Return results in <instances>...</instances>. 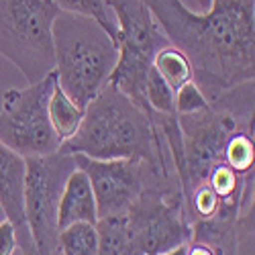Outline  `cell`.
Masks as SVG:
<instances>
[{
    "instance_id": "cell-1",
    "label": "cell",
    "mask_w": 255,
    "mask_h": 255,
    "mask_svg": "<svg viewBox=\"0 0 255 255\" xmlns=\"http://www.w3.org/2000/svg\"><path fill=\"white\" fill-rule=\"evenodd\" d=\"M169 45L192 63L194 84L206 100L255 78V0H212L192 12L182 0H143Z\"/></svg>"
},
{
    "instance_id": "cell-2",
    "label": "cell",
    "mask_w": 255,
    "mask_h": 255,
    "mask_svg": "<svg viewBox=\"0 0 255 255\" xmlns=\"http://www.w3.org/2000/svg\"><path fill=\"white\" fill-rule=\"evenodd\" d=\"M57 151L94 159H141L163 172H176L155 121L111 84L88 102L78 131L61 141Z\"/></svg>"
},
{
    "instance_id": "cell-3",
    "label": "cell",
    "mask_w": 255,
    "mask_h": 255,
    "mask_svg": "<svg viewBox=\"0 0 255 255\" xmlns=\"http://www.w3.org/2000/svg\"><path fill=\"white\" fill-rule=\"evenodd\" d=\"M57 86L86 109L109 84L119 59L115 39L94 18L59 10L53 20Z\"/></svg>"
},
{
    "instance_id": "cell-4",
    "label": "cell",
    "mask_w": 255,
    "mask_h": 255,
    "mask_svg": "<svg viewBox=\"0 0 255 255\" xmlns=\"http://www.w3.org/2000/svg\"><path fill=\"white\" fill-rule=\"evenodd\" d=\"M106 6L113 8L119 25V59L109 84L153 117L145 96V84L155 53L169 45V41L143 0H106Z\"/></svg>"
},
{
    "instance_id": "cell-5",
    "label": "cell",
    "mask_w": 255,
    "mask_h": 255,
    "mask_svg": "<svg viewBox=\"0 0 255 255\" xmlns=\"http://www.w3.org/2000/svg\"><path fill=\"white\" fill-rule=\"evenodd\" d=\"M53 0H0V55L12 61L29 84L55 72Z\"/></svg>"
},
{
    "instance_id": "cell-6",
    "label": "cell",
    "mask_w": 255,
    "mask_h": 255,
    "mask_svg": "<svg viewBox=\"0 0 255 255\" xmlns=\"http://www.w3.org/2000/svg\"><path fill=\"white\" fill-rule=\"evenodd\" d=\"M57 84L55 72L25 90L4 92L0 111V141L18 155L39 157L55 153L61 145L49 121V98Z\"/></svg>"
},
{
    "instance_id": "cell-7",
    "label": "cell",
    "mask_w": 255,
    "mask_h": 255,
    "mask_svg": "<svg viewBox=\"0 0 255 255\" xmlns=\"http://www.w3.org/2000/svg\"><path fill=\"white\" fill-rule=\"evenodd\" d=\"M74 169V155L61 151L39 157H27L25 219L33 243L41 255H59L57 208L66 180Z\"/></svg>"
},
{
    "instance_id": "cell-8",
    "label": "cell",
    "mask_w": 255,
    "mask_h": 255,
    "mask_svg": "<svg viewBox=\"0 0 255 255\" xmlns=\"http://www.w3.org/2000/svg\"><path fill=\"white\" fill-rule=\"evenodd\" d=\"M74 161L90 180L98 219L125 215L145 186L161 178H178L176 172H163L141 159H94L74 153Z\"/></svg>"
},
{
    "instance_id": "cell-9",
    "label": "cell",
    "mask_w": 255,
    "mask_h": 255,
    "mask_svg": "<svg viewBox=\"0 0 255 255\" xmlns=\"http://www.w3.org/2000/svg\"><path fill=\"white\" fill-rule=\"evenodd\" d=\"M25 178L27 159L0 141V204L14 227L20 249L35 245L25 219Z\"/></svg>"
},
{
    "instance_id": "cell-10",
    "label": "cell",
    "mask_w": 255,
    "mask_h": 255,
    "mask_svg": "<svg viewBox=\"0 0 255 255\" xmlns=\"http://www.w3.org/2000/svg\"><path fill=\"white\" fill-rule=\"evenodd\" d=\"M96 221H98V212H96V200H94L90 180L82 169L76 167L68 176L59 198V208H57L59 231L74 223L96 225Z\"/></svg>"
},
{
    "instance_id": "cell-11",
    "label": "cell",
    "mask_w": 255,
    "mask_h": 255,
    "mask_svg": "<svg viewBox=\"0 0 255 255\" xmlns=\"http://www.w3.org/2000/svg\"><path fill=\"white\" fill-rule=\"evenodd\" d=\"M98 255H143L137 247L125 215L104 217L96 221Z\"/></svg>"
},
{
    "instance_id": "cell-12",
    "label": "cell",
    "mask_w": 255,
    "mask_h": 255,
    "mask_svg": "<svg viewBox=\"0 0 255 255\" xmlns=\"http://www.w3.org/2000/svg\"><path fill=\"white\" fill-rule=\"evenodd\" d=\"M153 68L163 78V82L167 86L174 90V94H176V90H180L184 86V84L192 82V78H194L190 59L174 45H165L163 49H159L155 53Z\"/></svg>"
},
{
    "instance_id": "cell-13",
    "label": "cell",
    "mask_w": 255,
    "mask_h": 255,
    "mask_svg": "<svg viewBox=\"0 0 255 255\" xmlns=\"http://www.w3.org/2000/svg\"><path fill=\"white\" fill-rule=\"evenodd\" d=\"M82 119H84V109H80L72 98H68L66 92L55 84L51 98H49V121L53 125L57 137L61 141L70 139L78 131Z\"/></svg>"
},
{
    "instance_id": "cell-14",
    "label": "cell",
    "mask_w": 255,
    "mask_h": 255,
    "mask_svg": "<svg viewBox=\"0 0 255 255\" xmlns=\"http://www.w3.org/2000/svg\"><path fill=\"white\" fill-rule=\"evenodd\" d=\"M59 255H98V233L96 225L74 223L59 231L57 237Z\"/></svg>"
},
{
    "instance_id": "cell-15",
    "label": "cell",
    "mask_w": 255,
    "mask_h": 255,
    "mask_svg": "<svg viewBox=\"0 0 255 255\" xmlns=\"http://www.w3.org/2000/svg\"><path fill=\"white\" fill-rule=\"evenodd\" d=\"M53 4L63 12H74V14L94 18L96 23L115 39V43L119 41L117 18H115V14L113 16L109 14L104 0H53Z\"/></svg>"
},
{
    "instance_id": "cell-16",
    "label": "cell",
    "mask_w": 255,
    "mask_h": 255,
    "mask_svg": "<svg viewBox=\"0 0 255 255\" xmlns=\"http://www.w3.org/2000/svg\"><path fill=\"white\" fill-rule=\"evenodd\" d=\"M145 96L149 102L153 113H161V115H176L174 109V90L163 82V78L155 72V68L151 66L149 76H147V84H145Z\"/></svg>"
},
{
    "instance_id": "cell-17",
    "label": "cell",
    "mask_w": 255,
    "mask_h": 255,
    "mask_svg": "<svg viewBox=\"0 0 255 255\" xmlns=\"http://www.w3.org/2000/svg\"><path fill=\"white\" fill-rule=\"evenodd\" d=\"M208 106V100L204 98V94L200 92V88L192 82L184 84L180 90H176V96H174V109H176V115H188V113H196V111H202Z\"/></svg>"
},
{
    "instance_id": "cell-18",
    "label": "cell",
    "mask_w": 255,
    "mask_h": 255,
    "mask_svg": "<svg viewBox=\"0 0 255 255\" xmlns=\"http://www.w3.org/2000/svg\"><path fill=\"white\" fill-rule=\"evenodd\" d=\"M16 247H18V241H16L14 227L6 219L4 223H0V255H14Z\"/></svg>"
},
{
    "instance_id": "cell-19",
    "label": "cell",
    "mask_w": 255,
    "mask_h": 255,
    "mask_svg": "<svg viewBox=\"0 0 255 255\" xmlns=\"http://www.w3.org/2000/svg\"><path fill=\"white\" fill-rule=\"evenodd\" d=\"M186 255H217L208 245H202V243H188V249H186Z\"/></svg>"
},
{
    "instance_id": "cell-20",
    "label": "cell",
    "mask_w": 255,
    "mask_h": 255,
    "mask_svg": "<svg viewBox=\"0 0 255 255\" xmlns=\"http://www.w3.org/2000/svg\"><path fill=\"white\" fill-rule=\"evenodd\" d=\"M186 249H188V243L186 245H180V247H176L172 251H167V253H161V255H186Z\"/></svg>"
},
{
    "instance_id": "cell-21",
    "label": "cell",
    "mask_w": 255,
    "mask_h": 255,
    "mask_svg": "<svg viewBox=\"0 0 255 255\" xmlns=\"http://www.w3.org/2000/svg\"><path fill=\"white\" fill-rule=\"evenodd\" d=\"M196 2H198V8H200L202 12H206V10L212 6V0H196Z\"/></svg>"
},
{
    "instance_id": "cell-22",
    "label": "cell",
    "mask_w": 255,
    "mask_h": 255,
    "mask_svg": "<svg viewBox=\"0 0 255 255\" xmlns=\"http://www.w3.org/2000/svg\"><path fill=\"white\" fill-rule=\"evenodd\" d=\"M23 255H41V253H39V249L33 245V247H29V249H23Z\"/></svg>"
},
{
    "instance_id": "cell-23",
    "label": "cell",
    "mask_w": 255,
    "mask_h": 255,
    "mask_svg": "<svg viewBox=\"0 0 255 255\" xmlns=\"http://www.w3.org/2000/svg\"><path fill=\"white\" fill-rule=\"evenodd\" d=\"M4 221H6V212H4L2 204H0V223H4Z\"/></svg>"
}]
</instances>
